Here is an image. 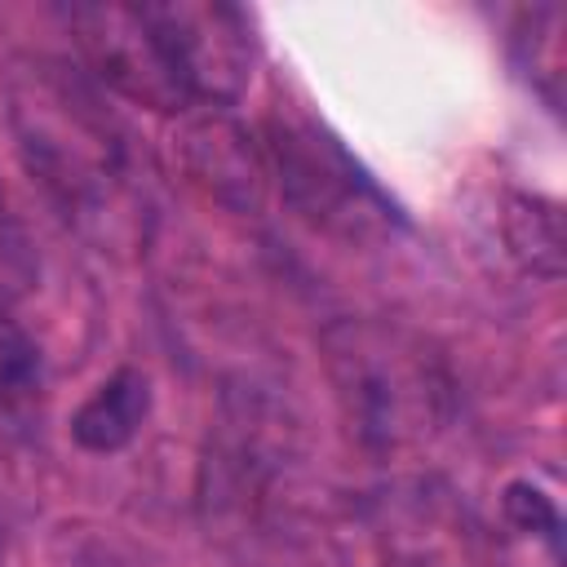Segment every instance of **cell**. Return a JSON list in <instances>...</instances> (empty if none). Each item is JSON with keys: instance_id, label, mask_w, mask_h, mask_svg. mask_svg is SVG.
Here are the masks:
<instances>
[{"instance_id": "obj_1", "label": "cell", "mask_w": 567, "mask_h": 567, "mask_svg": "<svg viewBox=\"0 0 567 567\" xmlns=\"http://www.w3.org/2000/svg\"><path fill=\"white\" fill-rule=\"evenodd\" d=\"M4 111L22 168L102 248H133L151 226V182L133 133L102 102V89L40 53L4 66Z\"/></svg>"}, {"instance_id": "obj_2", "label": "cell", "mask_w": 567, "mask_h": 567, "mask_svg": "<svg viewBox=\"0 0 567 567\" xmlns=\"http://www.w3.org/2000/svg\"><path fill=\"white\" fill-rule=\"evenodd\" d=\"M337 399L372 447H408L447 421L452 381L443 359L408 328L381 319H341L323 332Z\"/></svg>"}, {"instance_id": "obj_3", "label": "cell", "mask_w": 567, "mask_h": 567, "mask_svg": "<svg viewBox=\"0 0 567 567\" xmlns=\"http://www.w3.org/2000/svg\"><path fill=\"white\" fill-rule=\"evenodd\" d=\"M66 27L80 49L84 75L97 89H111L115 97L155 115H177L195 106L146 4H71Z\"/></svg>"}, {"instance_id": "obj_4", "label": "cell", "mask_w": 567, "mask_h": 567, "mask_svg": "<svg viewBox=\"0 0 567 567\" xmlns=\"http://www.w3.org/2000/svg\"><path fill=\"white\" fill-rule=\"evenodd\" d=\"M146 9L164 35V49L190 102L195 106L239 102V93L252 80V62H257L248 13L221 0H168V4H146Z\"/></svg>"}, {"instance_id": "obj_5", "label": "cell", "mask_w": 567, "mask_h": 567, "mask_svg": "<svg viewBox=\"0 0 567 567\" xmlns=\"http://www.w3.org/2000/svg\"><path fill=\"white\" fill-rule=\"evenodd\" d=\"M270 155L284 182V195L315 221L363 235L390 221V204L377 186L354 168V159L310 124H279L270 137Z\"/></svg>"}, {"instance_id": "obj_6", "label": "cell", "mask_w": 567, "mask_h": 567, "mask_svg": "<svg viewBox=\"0 0 567 567\" xmlns=\"http://www.w3.org/2000/svg\"><path fill=\"white\" fill-rule=\"evenodd\" d=\"M146 416H151V381L137 368H120L75 408L71 439L84 452H120L142 434Z\"/></svg>"}, {"instance_id": "obj_7", "label": "cell", "mask_w": 567, "mask_h": 567, "mask_svg": "<svg viewBox=\"0 0 567 567\" xmlns=\"http://www.w3.org/2000/svg\"><path fill=\"white\" fill-rule=\"evenodd\" d=\"M509 244L514 252L540 270V275H558V257H563V230H558V208L549 199H514L509 204Z\"/></svg>"}, {"instance_id": "obj_8", "label": "cell", "mask_w": 567, "mask_h": 567, "mask_svg": "<svg viewBox=\"0 0 567 567\" xmlns=\"http://www.w3.org/2000/svg\"><path fill=\"white\" fill-rule=\"evenodd\" d=\"M35 394H40V359L31 341L9 323V315H0V416L22 421L35 408Z\"/></svg>"}, {"instance_id": "obj_9", "label": "cell", "mask_w": 567, "mask_h": 567, "mask_svg": "<svg viewBox=\"0 0 567 567\" xmlns=\"http://www.w3.org/2000/svg\"><path fill=\"white\" fill-rule=\"evenodd\" d=\"M40 279V261H35V244L22 226V217L13 213V204L0 190V315L13 310Z\"/></svg>"}, {"instance_id": "obj_10", "label": "cell", "mask_w": 567, "mask_h": 567, "mask_svg": "<svg viewBox=\"0 0 567 567\" xmlns=\"http://www.w3.org/2000/svg\"><path fill=\"white\" fill-rule=\"evenodd\" d=\"M505 514L518 532H532V536H545L549 545H558V509L532 483H509L505 487Z\"/></svg>"}]
</instances>
